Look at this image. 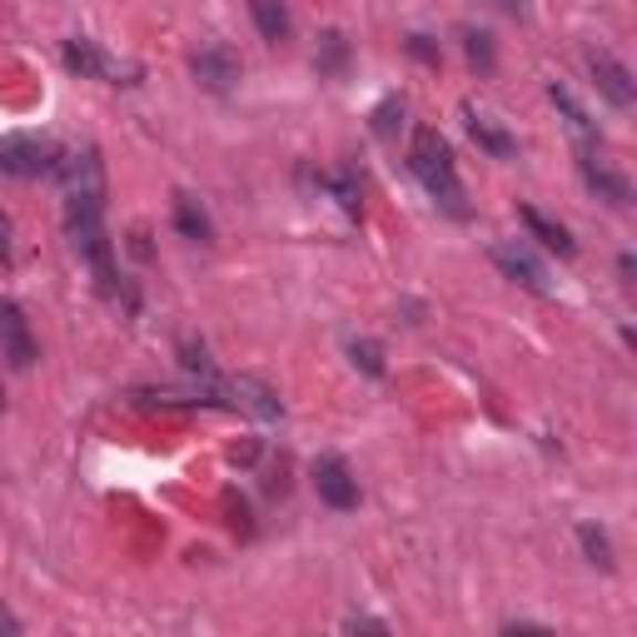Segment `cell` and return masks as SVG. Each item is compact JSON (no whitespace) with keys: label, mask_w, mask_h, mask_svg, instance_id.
<instances>
[{"label":"cell","mask_w":637,"mask_h":637,"mask_svg":"<svg viewBox=\"0 0 637 637\" xmlns=\"http://www.w3.org/2000/svg\"><path fill=\"white\" fill-rule=\"evenodd\" d=\"M249 15H254L259 35H264L269 45H284L289 30H294V20H289V6H284V0H249Z\"/></svg>","instance_id":"13"},{"label":"cell","mask_w":637,"mask_h":637,"mask_svg":"<svg viewBox=\"0 0 637 637\" xmlns=\"http://www.w3.org/2000/svg\"><path fill=\"white\" fill-rule=\"evenodd\" d=\"M518 215H523V224H528V234L537 239V244H547V249H557V254L563 259H573L577 254V244H573V234H567L563 224H557V219H547V215H537L533 205H523L518 209Z\"/></svg>","instance_id":"12"},{"label":"cell","mask_w":637,"mask_h":637,"mask_svg":"<svg viewBox=\"0 0 637 637\" xmlns=\"http://www.w3.org/2000/svg\"><path fill=\"white\" fill-rule=\"evenodd\" d=\"M547 95H553V105L567 115V129L577 135V149H597V145H603V135H597V125L587 119V109L573 100V90H567V85H553Z\"/></svg>","instance_id":"11"},{"label":"cell","mask_w":637,"mask_h":637,"mask_svg":"<svg viewBox=\"0 0 637 637\" xmlns=\"http://www.w3.org/2000/svg\"><path fill=\"white\" fill-rule=\"evenodd\" d=\"M408 165H414L418 185L434 195L438 209H448L453 219H468L463 205V185H458V165H453V149L438 129H414V145H408Z\"/></svg>","instance_id":"1"},{"label":"cell","mask_w":637,"mask_h":637,"mask_svg":"<svg viewBox=\"0 0 637 637\" xmlns=\"http://www.w3.org/2000/svg\"><path fill=\"white\" fill-rule=\"evenodd\" d=\"M577 543H583L587 563H593V567H603V573H613V537H607L603 528L583 523V528H577Z\"/></svg>","instance_id":"16"},{"label":"cell","mask_w":637,"mask_h":637,"mask_svg":"<svg viewBox=\"0 0 637 637\" xmlns=\"http://www.w3.org/2000/svg\"><path fill=\"white\" fill-rule=\"evenodd\" d=\"M189 70H195V80L205 90H215V95H224V90L239 85V75H244V65H239V55L229 45H199L195 60H189Z\"/></svg>","instance_id":"3"},{"label":"cell","mask_w":637,"mask_h":637,"mask_svg":"<svg viewBox=\"0 0 637 637\" xmlns=\"http://www.w3.org/2000/svg\"><path fill=\"white\" fill-rule=\"evenodd\" d=\"M493 264L503 269V274L513 279V284L533 289V294H547V274H543V264H537V259L528 254L523 244H513V239H508V244H493Z\"/></svg>","instance_id":"9"},{"label":"cell","mask_w":637,"mask_h":637,"mask_svg":"<svg viewBox=\"0 0 637 637\" xmlns=\"http://www.w3.org/2000/svg\"><path fill=\"white\" fill-rule=\"evenodd\" d=\"M633 254H623V259H617V274H623V284H633Z\"/></svg>","instance_id":"26"},{"label":"cell","mask_w":637,"mask_h":637,"mask_svg":"<svg viewBox=\"0 0 637 637\" xmlns=\"http://www.w3.org/2000/svg\"><path fill=\"white\" fill-rule=\"evenodd\" d=\"M314 488L328 508H338V513H348V508L358 503V478L348 473V463L338 453H324L314 463Z\"/></svg>","instance_id":"5"},{"label":"cell","mask_w":637,"mask_h":637,"mask_svg":"<svg viewBox=\"0 0 637 637\" xmlns=\"http://www.w3.org/2000/svg\"><path fill=\"white\" fill-rule=\"evenodd\" d=\"M348 358H354V368H364L368 378H384V348H378L374 338H354V344H348Z\"/></svg>","instance_id":"19"},{"label":"cell","mask_w":637,"mask_h":637,"mask_svg":"<svg viewBox=\"0 0 637 637\" xmlns=\"http://www.w3.org/2000/svg\"><path fill=\"white\" fill-rule=\"evenodd\" d=\"M344 60H348V40L338 35V30H324V40H318V75H338L344 70Z\"/></svg>","instance_id":"18"},{"label":"cell","mask_w":637,"mask_h":637,"mask_svg":"<svg viewBox=\"0 0 637 637\" xmlns=\"http://www.w3.org/2000/svg\"><path fill=\"white\" fill-rule=\"evenodd\" d=\"M408 55H418L424 65H438V50H434V40H428V35H408Z\"/></svg>","instance_id":"23"},{"label":"cell","mask_w":637,"mask_h":637,"mask_svg":"<svg viewBox=\"0 0 637 637\" xmlns=\"http://www.w3.org/2000/svg\"><path fill=\"white\" fill-rule=\"evenodd\" d=\"M318 185L334 189V199L344 205V215H364V195H358V179L354 175H318Z\"/></svg>","instance_id":"17"},{"label":"cell","mask_w":637,"mask_h":637,"mask_svg":"<svg viewBox=\"0 0 637 637\" xmlns=\"http://www.w3.org/2000/svg\"><path fill=\"white\" fill-rule=\"evenodd\" d=\"M577 169H583L587 189H593L597 199H607V205L627 209L633 205V185H627V175H617V169H607L603 159H597V149H583V159H577Z\"/></svg>","instance_id":"8"},{"label":"cell","mask_w":637,"mask_h":637,"mask_svg":"<svg viewBox=\"0 0 637 637\" xmlns=\"http://www.w3.org/2000/svg\"><path fill=\"white\" fill-rule=\"evenodd\" d=\"M463 50H468V60H473L483 75L493 70V40H488V30H473V25H468V30H463Z\"/></svg>","instance_id":"20"},{"label":"cell","mask_w":637,"mask_h":637,"mask_svg":"<svg viewBox=\"0 0 637 637\" xmlns=\"http://www.w3.org/2000/svg\"><path fill=\"white\" fill-rule=\"evenodd\" d=\"M60 60H65V70H70V75H80V80H109V85H119V80H115V75H119L115 60H109L105 50H100L95 40H85V35L65 40Z\"/></svg>","instance_id":"6"},{"label":"cell","mask_w":637,"mask_h":637,"mask_svg":"<svg viewBox=\"0 0 637 637\" xmlns=\"http://www.w3.org/2000/svg\"><path fill=\"white\" fill-rule=\"evenodd\" d=\"M587 70H593V80H597V90H603L607 100H613L617 109H627L637 100V85H633V75H627V65L617 55H607V50H593L587 55Z\"/></svg>","instance_id":"7"},{"label":"cell","mask_w":637,"mask_h":637,"mask_svg":"<svg viewBox=\"0 0 637 637\" xmlns=\"http://www.w3.org/2000/svg\"><path fill=\"white\" fill-rule=\"evenodd\" d=\"M498 6H508V10H523V0H498Z\"/></svg>","instance_id":"28"},{"label":"cell","mask_w":637,"mask_h":637,"mask_svg":"<svg viewBox=\"0 0 637 637\" xmlns=\"http://www.w3.org/2000/svg\"><path fill=\"white\" fill-rule=\"evenodd\" d=\"M344 627L354 633V627H364V633H388V623H378V617H344Z\"/></svg>","instance_id":"24"},{"label":"cell","mask_w":637,"mask_h":637,"mask_svg":"<svg viewBox=\"0 0 637 637\" xmlns=\"http://www.w3.org/2000/svg\"><path fill=\"white\" fill-rule=\"evenodd\" d=\"M229 404L234 408H244V414H254V418H279L284 414V404H279V394L264 384V378H249V374H239L234 384H229Z\"/></svg>","instance_id":"10"},{"label":"cell","mask_w":637,"mask_h":637,"mask_svg":"<svg viewBox=\"0 0 637 637\" xmlns=\"http://www.w3.org/2000/svg\"><path fill=\"white\" fill-rule=\"evenodd\" d=\"M0 633H20V623L6 613V603H0Z\"/></svg>","instance_id":"27"},{"label":"cell","mask_w":637,"mask_h":637,"mask_svg":"<svg viewBox=\"0 0 637 637\" xmlns=\"http://www.w3.org/2000/svg\"><path fill=\"white\" fill-rule=\"evenodd\" d=\"M60 149L40 135H6L0 139V175L15 179H35V175H55Z\"/></svg>","instance_id":"2"},{"label":"cell","mask_w":637,"mask_h":637,"mask_svg":"<svg viewBox=\"0 0 637 637\" xmlns=\"http://www.w3.org/2000/svg\"><path fill=\"white\" fill-rule=\"evenodd\" d=\"M463 115H468V135H473L478 145L488 149V155L508 159V155H513V149H518V145H513V135H503V129H498V125H493V119H488V115H478L473 105H463Z\"/></svg>","instance_id":"15"},{"label":"cell","mask_w":637,"mask_h":637,"mask_svg":"<svg viewBox=\"0 0 637 637\" xmlns=\"http://www.w3.org/2000/svg\"><path fill=\"white\" fill-rule=\"evenodd\" d=\"M179 358H185V368L189 374H199L209 384V378H215V364H209V348L205 344H195V338H185V344H179Z\"/></svg>","instance_id":"21"},{"label":"cell","mask_w":637,"mask_h":637,"mask_svg":"<svg viewBox=\"0 0 637 637\" xmlns=\"http://www.w3.org/2000/svg\"><path fill=\"white\" fill-rule=\"evenodd\" d=\"M10 264V219L0 215V269Z\"/></svg>","instance_id":"25"},{"label":"cell","mask_w":637,"mask_h":637,"mask_svg":"<svg viewBox=\"0 0 637 637\" xmlns=\"http://www.w3.org/2000/svg\"><path fill=\"white\" fill-rule=\"evenodd\" d=\"M175 229L185 239H195V244H209V239H215V224H209L205 205H199L195 195H175Z\"/></svg>","instance_id":"14"},{"label":"cell","mask_w":637,"mask_h":637,"mask_svg":"<svg viewBox=\"0 0 637 637\" xmlns=\"http://www.w3.org/2000/svg\"><path fill=\"white\" fill-rule=\"evenodd\" d=\"M0 354L10 358L15 368H30L40 358L35 348V334H30V318L20 304H10V299H0Z\"/></svg>","instance_id":"4"},{"label":"cell","mask_w":637,"mask_h":637,"mask_svg":"<svg viewBox=\"0 0 637 637\" xmlns=\"http://www.w3.org/2000/svg\"><path fill=\"white\" fill-rule=\"evenodd\" d=\"M398 125H404V105H398V100H388V105H378V115H374V129H378V135L388 139Z\"/></svg>","instance_id":"22"}]
</instances>
